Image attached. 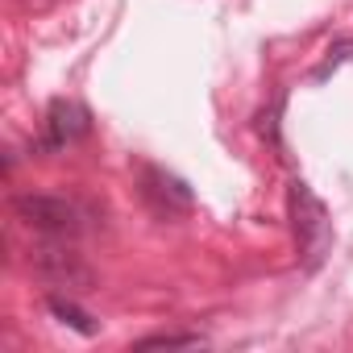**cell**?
I'll use <instances>...</instances> for the list:
<instances>
[{
  "mask_svg": "<svg viewBox=\"0 0 353 353\" xmlns=\"http://www.w3.org/2000/svg\"><path fill=\"white\" fill-rule=\"evenodd\" d=\"M154 345H196V336H145L141 349H154Z\"/></svg>",
  "mask_w": 353,
  "mask_h": 353,
  "instance_id": "obj_6",
  "label": "cell"
},
{
  "mask_svg": "<svg viewBox=\"0 0 353 353\" xmlns=\"http://www.w3.org/2000/svg\"><path fill=\"white\" fill-rule=\"evenodd\" d=\"M341 59H353V42H336V46L328 50V67H320V79H324V75H328Z\"/></svg>",
  "mask_w": 353,
  "mask_h": 353,
  "instance_id": "obj_5",
  "label": "cell"
},
{
  "mask_svg": "<svg viewBox=\"0 0 353 353\" xmlns=\"http://www.w3.org/2000/svg\"><path fill=\"white\" fill-rule=\"evenodd\" d=\"M291 208H295V229H299V241L307 250V258L316 262L324 241H328V225H324V208L316 204V196L307 192V183H291Z\"/></svg>",
  "mask_w": 353,
  "mask_h": 353,
  "instance_id": "obj_1",
  "label": "cell"
},
{
  "mask_svg": "<svg viewBox=\"0 0 353 353\" xmlns=\"http://www.w3.org/2000/svg\"><path fill=\"white\" fill-rule=\"evenodd\" d=\"M13 208H17V216L26 225H38V229H75V208L63 204V200H50V196H21Z\"/></svg>",
  "mask_w": 353,
  "mask_h": 353,
  "instance_id": "obj_2",
  "label": "cell"
},
{
  "mask_svg": "<svg viewBox=\"0 0 353 353\" xmlns=\"http://www.w3.org/2000/svg\"><path fill=\"white\" fill-rule=\"evenodd\" d=\"M50 312H54V316H59L63 324H71V328H79L83 336H92V332H96V320H92L88 312H79L75 303H67V299H50Z\"/></svg>",
  "mask_w": 353,
  "mask_h": 353,
  "instance_id": "obj_4",
  "label": "cell"
},
{
  "mask_svg": "<svg viewBox=\"0 0 353 353\" xmlns=\"http://www.w3.org/2000/svg\"><path fill=\"white\" fill-rule=\"evenodd\" d=\"M50 129H54V141H67V137H75V133L88 129V117H83L75 104L54 100V104H50Z\"/></svg>",
  "mask_w": 353,
  "mask_h": 353,
  "instance_id": "obj_3",
  "label": "cell"
}]
</instances>
